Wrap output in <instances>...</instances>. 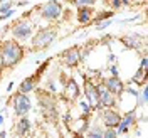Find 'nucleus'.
Returning <instances> with one entry per match:
<instances>
[{"mask_svg": "<svg viewBox=\"0 0 148 138\" xmlns=\"http://www.w3.org/2000/svg\"><path fill=\"white\" fill-rule=\"evenodd\" d=\"M47 64H49V61H46L44 64L40 66L39 69H37L36 73L32 74V76H29V78H25L22 83L18 84V93H24V94H29L30 91H34L37 88V83L40 81V74L44 73V69L47 67Z\"/></svg>", "mask_w": 148, "mask_h": 138, "instance_id": "0eeeda50", "label": "nucleus"}, {"mask_svg": "<svg viewBox=\"0 0 148 138\" xmlns=\"http://www.w3.org/2000/svg\"><path fill=\"white\" fill-rule=\"evenodd\" d=\"M130 3H131V0H121V5L123 7H128Z\"/></svg>", "mask_w": 148, "mask_h": 138, "instance_id": "2f4dec72", "label": "nucleus"}, {"mask_svg": "<svg viewBox=\"0 0 148 138\" xmlns=\"http://www.w3.org/2000/svg\"><path fill=\"white\" fill-rule=\"evenodd\" d=\"M110 73H111V76H118V67H116V64L110 66Z\"/></svg>", "mask_w": 148, "mask_h": 138, "instance_id": "cd10ccee", "label": "nucleus"}, {"mask_svg": "<svg viewBox=\"0 0 148 138\" xmlns=\"http://www.w3.org/2000/svg\"><path fill=\"white\" fill-rule=\"evenodd\" d=\"M108 59H110L111 62H114V61H116V56H114V54H110V57H108Z\"/></svg>", "mask_w": 148, "mask_h": 138, "instance_id": "473e14b6", "label": "nucleus"}, {"mask_svg": "<svg viewBox=\"0 0 148 138\" xmlns=\"http://www.w3.org/2000/svg\"><path fill=\"white\" fill-rule=\"evenodd\" d=\"M14 89V83H9V86H7V91H12Z\"/></svg>", "mask_w": 148, "mask_h": 138, "instance_id": "72a5a7b5", "label": "nucleus"}, {"mask_svg": "<svg viewBox=\"0 0 148 138\" xmlns=\"http://www.w3.org/2000/svg\"><path fill=\"white\" fill-rule=\"evenodd\" d=\"M61 59L67 67H76V66L81 62V51L77 46H73L69 49H66L64 52L61 54Z\"/></svg>", "mask_w": 148, "mask_h": 138, "instance_id": "f8f14e48", "label": "nucleus"}, {"mask_svg": "<svg viewBox=\"0 0 148 138\" xmlns=\"http://www.w3.org/2000/svg\"><path fill=\"white\" fill-rule=\"evenodd\" d=\"M106 5H110L111 10H120L123 5H121V0H104Z\"/></svg>", "mask_w": 148, "mask_h": 138, "instance_id": "5701e85b", "label": "nucleus"}, {"mask_svg": "<svg viewBox=\"0 0 148 138\" xmlns=\"http://www.w3.org/2000/svg\"><path fill=\"white\" fill-rule=\"evenodd\" d=\"M27 3H29V0H20L17 3V7H24V5H27Z\"/></svg>", "mask_w": 148, "mask_h": 138, "instance_id": "7c9ffc66", "label": "nucleus"}, {"mask_svg": "<svg viewBox=\"0 0 148 138\" xmlns=\"http://www.w3.org/2000/svg\"><path fill=\"white\" fill-rule=\"evenodd\" d=\"M101 120L106 128H116L121 121V115L114 108H101Z\"/></svg>", "mask_w": 148, "mask_h": 138, "instance_id": "9b49d317", "label": "nucleus"}, {"mask_svg": "<svg viewBox=\"0 0 148 138\" xmlns=\"http://www.w3.org/2000/svg\"><path fill=\"white\" fill-rule=\"evenodd\" d=\"M12 108H14V115L15 116H27L29 111L32 110V103H30V98L24 93H15L14 98H12Z\"/></svg>", "mask_w": 148, "mask_h": 138, "instance_id": "39448f33", "label": "nucleus"}, {"mask_svg": "<svg viewBox=\"0 0 148 138\" xmlns=\"http://www.w3.org/2000/svg\"><path fill=\"white\" fill-rule=\"evenodd\" d=\"M32 30H34V27L27 20V17H22L12 25V36L17 41H27L29 37L32 36Z\"/></svg>", "mask_w": 148, "mask_h": 138, "instance_id": "423d86ee", "label": "nucleus"}, {"mask_svg": "<svg viewBox=\"0 0 148 138\" xmlns=\"http://www.w3.org/2000/svg\"><path fill=\"white\" fill-rule=\"evenodd\" d=\"M49 91H52V93H56V84L52 83V81H49Z\"/></svg>", "mask_w": 148, "mask_h": 138, "instance_id": "c756f323", "label": "nucleus"}, {"mask_svg": "<svg viewBox=\"0 0 148 138\" xmlns=\"http://www.w3.org/2000/svg\"><path fill=\"white\" fill-rule=\"evenodd\" d=\"M36 91H37V101L40 104L44 118L49 121H56L57 120V104H56V100L51 94H47L46 91H40L37 88H36Z\"/></svg>", "mask_w": 148, "mask_h": 138, "instance_id": "7ed1b4c3", "label": "nucleus"}, {"mask_svg": "<svg viewBox=\"0 0 148 138\" xmlns=\"http://www.w3.org/2000/svg\"><path fill=\"white\" fill-rule=\"evenodd\" d=\"M62 14H64V20H67V19H71V15H73V12H71V9L62 10Z\"/></svg>", "mask_w": 148, "mask_h": 138, "instance_id": "c85d7f7f", "label": "nucleus"}, {"mask_svg": "<svg viewBox=\"0 0 148 138\" xmlns=\"http://www.w3.org/2000/svg\"><path fill=\"white\" fill-rule=\"evenodd\" d=\"M57 37V27L49 25V27L39 29L37 34L32 37V49L40 51V49H47Z\"/></svg>", "mask_w": 148, "mask_h": 138, "instance_id": "f03ea898", "label": "nucleus"}, {"mask_svg": "<svg viewBox=\"0 0 148 138\" xmlns=\"http://www.w3.org/2000/svg\"><path fill=\"white\" fill-rule=\"evenodd\" d=\"M84 138H103V128L99 125H94L86 131V137Z\"/></svg>", "mask_w": 148, "mask_h": 138, "instance_id": "6ab92c4d", "label": "nucleus"}, {"mask_svg": "<svg viewBox=\"0 0 148 138\" xmlns=\"http://www.w3.org/2000/svg\"><path fill=\"white\" fill-rule=\"evenodd\" d=\"M130 84H147V67H141L140 66V69L136 71V74L131 78V81H130Z\"/></svg>", "mask_w": 148, "mask_h": 138, "instance_id": "a211bd4d", "label": "nucleus"}, {"mask_svg": "<svg viewBox=\"0 0 148 138\" xmlns=\"http://www.w3.org/2000/svg\"><path fill=\"white\" fill-rule=\"evenodd\" d=\"M92 14H94L92 7H89V5H83V7H77L76 19H77V22H79V24L86 25V24H89V22H91Z\"/></svg>", "mask_w": 148, "mask_h": 138, "instance_id": "2eb2a0df", "label": "nucleus"}, {"mask_svg": "<svg viewBox=\"0 0 148 138\" xmlns=\"http://www.w3.org/2000/svg\"><path fill=\"white\" fill-rule=\"evenodd\" d=\"M136 108L135 110H130L126 111L123 116H121V121L118 123V126H116V133L118 135H123V133H128L130 126H133V125H136Z\"/></svg>", "mask_w": 148, "mask_h": 138, "instance_id": "9d476101", "label": "nucleus"}, {"mask_svg": "<svg viewBox=\"0 0 148 138\" xmlns=\"http://www.w3.org/2000/svg\"><path fill=\"white\" fill-rule=\"evenodd\" d=\"M103 83L106 84V88H108L114 96H121V94H125V86H126V84L120 79V76H110V78L103 79Z\"/></svg>", "mask_w": 148, "mask_h": 138, "instance_id": "4468645a", "label": "nucleus"}, {"mask_svg": "<svg viewBox=\"0 0 148 138\" xmlns=\"http://www.w3.org/2000/svg\"><path fill=\"white\" fill-rule=\"evenodd\" d=\"M37 10L40 12V19H44L47 22H56L62 15V3L57 0H49L44 5H39Z\"/></svg>", "mask_w": 148, "mask_h": 138, "instance_id": "20e7f679", "label": "nucleus"}, {"mask_svg": "<svg viewBox=\"0 0 148 138\" xmlns=\"http://www.w3.org/2000/svg\"><path fill=\"white\" fill-rule=\"evenodd\" d=\"M5 135H7L5 131H0V138H5Z\"/></svg>", "mask_w": 148, "mask_h": 138, "instance_id": "f704fd0d", "label": "nucleus"}, {"mask_svg": "<svg viewBox=\"0 0 148 138\" xmlns=\"http://www.w3.org/2000/svg\"><path fill=\"white\" fill-rule=\"evenodd\" d=\"M79 106H81V113H83V116H89L91 115V106L88 104V101H81L79 103Z\"/></svg>", "mask_w": 148, "mask_h": 138, "instance_id": "b1692460", "label": "nucleus"}, {"mask_svg": "<svg viewBox=\"0 0 148 138\" xmlns=\"http://www.w3.org/2000/svg\"><path fill=\"white\" fill-rule=\"evenodd\" d=\"M14 9V2H10V0H7V2H2L0 3V14H5L7 10Z\"/></svg>", "mask_w": 148, "mask_h": 138, "instance_id": "bb28decb", "label": "nucleus"}, {"mask_svg": "<svg viewBox=\"0 0 148 138\" xmlns=\"http://www.w3.org/2000/svg\"><path fill=\"white\" fill-rule=\"evenodd\" d=\"M3 123V115H0V125Z\"/></svg>", "mask_w": 148, "mask_h": 138, "instance_id": "c9c22d12", "label": "nucleus"}, {"mask_svg": "<svg viewBox=\"0 0 148 138\" xmlns=\"http://www.w3.org/2000/svg\"><path fill=\"white\" fill-rule=\"evenodd\" d=\"M2 2H7V0H0V3H2Z\"/></svg>", "mask_w": 148, "mask_h": 138, "instance_id": "e433bc0d", "label": "nucleus"}, {"mask_svg": "<svg viewBox=\"0 0 148 138\" xmlns=\"http://www.w3.org/2000/svg\"><path fill=\"white\" fill-rule=\"evenodd\" d=\"M30 130H32V123L29 120L27 116H20V120L18 123L15 125V131H17V135L20 138H25L30 133Z\"/></svg>", "mask_w": 148, "mask_h": 138, "instance_id": "dca6fc26", "label": "nucleus"}, {"mask_svg": "<svg viewBox=\"0 0 148 138\" xmlns=\"http://www.w3.org/2000/svg\"><path fill=\"white\" fill-rule=\"evenodd\" d=\"M66 2L74 3V5H77V7H83V5H89V7H92L98 0H66Z\"/></svg>", "mask_w": 148, "mask_h": 138, "instance_id": "4be33fe9", "label": "nucleus"}, {"mask_svg": "<svg viewBox=\"0 0 148 138\" xmlns=\"http://www.w3.org/2000/svg\"><path fill=\"white\" fill-rule=\"evenodd\" d=\"M24 59V47L15 39H10L2 42V49H0V67L3 69H10L14 66H17L20 61Z\"/></svg>", "mask_w": 148, "mask_h": 138, "instance_id": "f257e3e1", "label": "nucleus"}, {"mask_svg": "<svg viewBox=\"0 0 148 138\" xmlns=\"http://www.w3.org/2000/svg\"><path fill=\"white\" fill-rule=\"evenodd\" d=\"M140 96V100L136 101V108L138 106H145L148 101V88H147V84H143V89H141V94H138Z\"/></svg>", "mask_w": 148, "mask_h": 138, "instance_id": "aec40b11", "label": "nucleus"}, {"mask_svg": "<svg viewBox=\"0 0 148 138\" xmlns=\"http://www.w3.org/2000/svg\"><path fill=\"white\" fill-rule=\"evenodd\" d=\"M79 86H77V83H76V79H67L66 81V96L67 98H71V100H77L79 98Z\"/></svg>", "mask_w": 148, "mask_h": 138, "instance_id": "f3484780", "label": "nucleus"}, {"mask_svg": "<svg viewBox=\"0 0 148 138\" xmlns=\"http://www.w3.org/2000/svg\"><path fill=\"white\" fill-rule=\"evenodd\" d=\"M111 15H113V10H110V12H101V14H98L94 19H91V22L92 24H98V22H101V20L111 19Z\"/></svg>", "mask_w": 148, "mask_h": 138, "instance_id": "412c9836", "label": "nucleus"}, {"mask_svg": "<svg viewBox=\"0 0 148 138\" xmlns=\"http://www.w3.org/2000/svg\"><path fill=\"white\" fill-rule=\"evenodd\" d=\"M32 138H40V137H32Z\"/></svg>", "mask_w": 148, "mask_h": 138, "instance_id": "4c0bfd02", "label": "nucleus"}, {"mask_svg": "<svg viewBox=\"0 0 148 138\" xmlns=\"http://www.w3.org/2000/svg\"><path fill=\"white\" fill-rule=\"evenodd\" d=\"M121 42H123V46L126 47V49H141V47L145 46V36H141V34H135V32H131V34H126V36H123L120 39Z\"/></svg>", "mask_w": 148, "mask_h": 138, "instance_id": "ddd939ff", "label": "nucleus"}, {"mask_svg": "<svg viewBox=\"0 0 148 138\" xmlns=\"http://www.w3.org/2000/svg\"><path fill=\"white\" fill-rule=\"evenodd\" d=\"M0 49H2V42H0Z\"/></svg>", "mask_w": 148, "mask_h": 138, "instance_id": "58836bf2", "label": "nucleus"}, {"mask_svg": "<svg viewBox=\"0 0 148 138\" xmlns=\"http://www.w3.org/2000/svg\"><path fill=\"white\" fill-rule=\"evenodd\" d=\"M84 96L86 101L91 106V110H101V104L98 100V91H96V83L84 76Z\"/></svg>", "mask_w": 148, "mask_h": 138, "instance_id": "6e6552de", "label": "nucleus"}, {"mask_svg": "<svg viewBox=\"0 0 148 138\" xmlns=\"http://www.w3.org/2000/svg\"><path fill=\"white\" fill-rule=\"evenodd\" d=\"M111 24H113V20H111V19H106V20H101V22H98V24H94V25H96L98 30H104V29L110 27Z\"/></svg>", "mask_w": 148, "mask_h": 138, "instance_id": "393cba45", "label": "nucleus"}, {"mask_svg": "<svg viewBox=\"0 0 148 138\" xmlns=\"http://www.w3.org/2000/svg\"><path fill=\"white\" fill-rule=\"evenodd\" d=\"M103 138H118V133L114 128H106L103 130Z\"/></svg>", "mask_w": 148, "mask_h": 138, "instance_id": "a878e982", "label": "nucleus"}, {"mask_svg": "<svg viewBox=\"0 0 148 138\" xmlns=\"http://www.w3.org/2000/svg\"><path fill=\"white\" fill-rule=\"evenodd\" d=\"M96 91H98V100H99L101 108H114L116 106V96L106 88V84L103 81L96 83Z\"/></svg>", "mask_w": 148, "mask_h": 138, "instance_id": "1a4fd4ad", "label": "nucleus"}]
</instances>
